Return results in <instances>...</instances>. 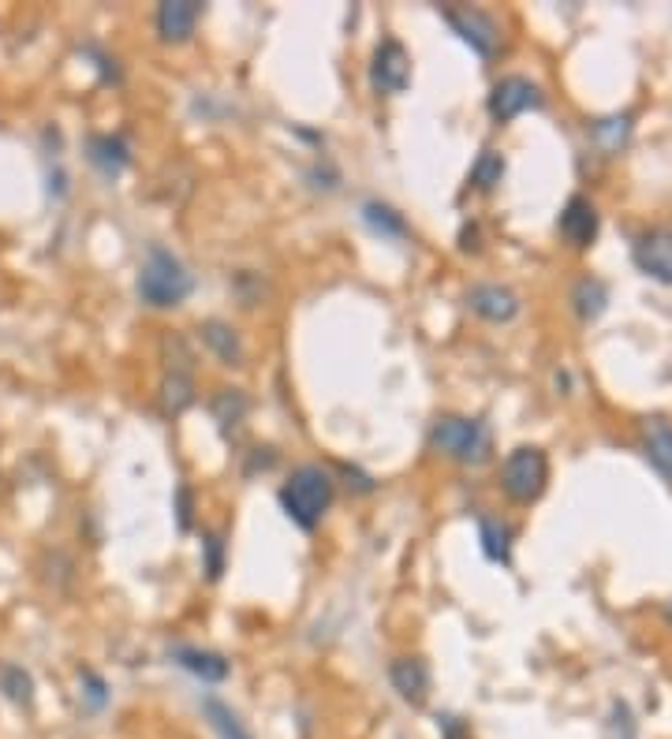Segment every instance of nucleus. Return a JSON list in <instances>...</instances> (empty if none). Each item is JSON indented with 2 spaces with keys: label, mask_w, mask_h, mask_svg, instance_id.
<instances>
[{
  "label": "nucleus",
  "mask_w": 672,
  "mask_h": 739,
  "mask_svg": "<svg viewBox=\"0 0 672 739\" xmlns=\"http://www.w3.org/2000/svg\"><path fill=\"white\" fill-rule=\"evenodd\" d=\"M280 505H285L288 519L303 531H314L322 523V516L333 505V478L317 463H303L292 471V478L280 486Z\"/></svg>",
  "instance_id": "f257e3e1"
},
{
  "label": "nucleus",
  "mask_w": 672,
  "mask_h": 739,
  "mask_svg": "<svg viewBox=\"0 0 672 739\" xmlns=\"http://www.w3.org/2000/svg\"><path fill=\"white\" fill-rule=\"evenodd\" d=\"M190 288H195V280H190V273L184 269V262H179L176 254H169L165 246H150L147 262H142V269H139L142 303L158 307V310L179 307L190 296Z\"/></svg>",
  "instance_id": "f03ea898"
},
{
  "label": "nucleus",
  "mask_w": 672,
  "mask_h": 739,
  "mask_svg": "<svg viewBox=\"0 0 672 739\" xmlns=\"http://www.w3.org/2000/svg\"><path fill=\"white\" fill-rule=\"evenodd\" d=\"M430 449L449 455V460H456V463H467V467H478V463L489 460L494 441H489L486 423H478V418L444 415L430 430Z\"/></svg>",
  "instance_id": "7ed1b4c3"
},
{
  "label": "nucleus",
  "mask_w": 672,
  "mask_h": 739,
  "mask_svg": "<svg viewBox=\"0 0 672 739\" xmlns=\"http://www.w3.org/2000/svg\"><path fill=\"white\" fill-rule=\"evenodd\" d=\"M549 482V460L542 449L534 444H520L515 452H508L505 467H501V486L508 493V500L515 505H531V500L542 497Z\"/></svg>",
  "instance_id": "20e7f679"
},
{
  "label": "nucleus",
  "mask_w": 672,
  "mask_h": 739,
  "mask_svg": "<svg viewBox=\"0 0 672 739\" xmlns=\"http://www.w3.org/2000/svg\"><path fill=\"white\" fill-rule=\"evenodd\" d=\"M370 82H374L378 94H404L407 82H412V57L396 38H385L374 49V63H370Z\"/></svg>",
  "instance_id": "39448f33"
},
{
  "label": "nucleus",
  "mask_w": 672,
  "mask_h": 739,
  "mask_svg": "<svg viewBox=\"0 0 672 739\" xmlns=\"http://www.w3.org/2000/svg\"><path fill=\"white\" fill-rule=\"evenodd\" d=\"M526 108H542V90L523 76L501 79L494 86V94H489V116H494L497 124L515 120V116H523Z\"/></svg>",
  "instance_id": "423d86ee"
},
{
  "label": "nucleus",
  "mask_w": 672,
  "mask_h": 739,
  "mask_svg": "<svg viewBox=\"0 0 672 739\" xmlns=\"http://www.w3.org/2000/svg\"><path fill=\"white\" fill-rule=\"evenodd\" d=\"M441 15H444V23L478 53V57H494L497 53L501 31H497V23L489 20L486 12H478V8H444Z\"/></svg>",
  "instance_id": "0eeeda50"
},
{
  "label": "nucleus",
  "mask_w": 672,
  "mask_h": 739,
  "mask_svg": "<svg viewBox=\"0 0 672 739\" xmlns=\"http://www.w3.org/2000/svg\"><path fill=\"white\" fill-rule=\"evenodd\" d=\"M195 404V378H190V351L184 344L179 359H169V370L161 378V407L165 415H184Z\"/></svg>",
  "instance_id": "6e6552de"
},
{
  "label": "nucleus",
  "mask_w": 672,
  "mask_h": 739,
  "mask_svg": "<svg viewBox=\"0 0 672 739\" xmlns=\"http://www.w3.org/2000/svg\"><path fill=\"white\" fill-rule=\"evenodd\" d=\"M389 680L407 706H426V698H430V669H426L422 657H396L389 665Z\"/></svg>",
  "instance_id": "1a4fd4ad"
},
{
  "label": "nucleus",
  "mask_w": 672,
  "mask_h": 739,
  "mask_svg": "<svg viewBox=\"0 0 672 739\" xmlns=\"http://www.w3.org/2000/svg\"><path fill=\"white\" fill-rule=\"evenodd\" d=\"M557 228H560V235H565L571 246H579V251L590 246L598 240V209H594V203L583 198V195H571L568 206L560 209Z\"/></svg>",
  "instance_id": "9d476101"
},
{
  "label": "nucleus",
  "mask_w": 672,
  "mask_h": 739,
  "mask_svg": "<svg viewBox=\"0 0 672 739\" xmlns=\"http://www.w3.org/2000/svg\"><path fill=\"white\" fill-rule=\"evenodd\" d=\"M632 254H635V266L647 273V277L661 280V285H672V232L639 235Z\"/></svg>",
  "instance_id": "9b49d317"
},
{
  "label": "nucleus",
  "mask_w": 672,
  "mask_h": 739,
  "mask_svg": "<svg viewBox=\"0 0 672 739\" xmlns=\"http://www.w3.org/2000/svg\"><path fill=\"white\" fill-rule=\"evenodd\" d=\"M198 15H202L198 0H165V4L158 8V20H153L161 42H176V45L187 42L198 26Z\"/></svg>",
  "instance_id": "f8f14e48"
},
{
  "label": "nucleus",
  "mask_w": 672,
  "mask_h": 739,
  "mask_svg": "<svg viewBox=\"0 0 672 739\" xmlns=\"http://www.w3.org/2000/svg\"><path fill=\"white\" fill-rule=\"evenodd\" d=\"M467 307L475 310L478 317H486V322H512V317L520 314L515 291L501 285H475L467 291Z\"/></svg>",
  "instance_id": "ddd939ff"
},
{
  "label": "nucleus",
  "mask_w": 672,
  "mask_h": 739,
  "mask_svg": "<svg viewBox=\"0 0 672 739\" xmlns=\"http://www.w3.org/2000/svg\"><path fill=\"white\" fill-rule=\"evenodd\" d=\"M172 661H176L179 669L195 672V677L206 680V683L229 680V661H224L221 654H213V650H198V646H176V650H172Z\"/></svg>",
  "instance_id": "4468645a"
},
{
  "label": "nucleus",
  "mask_w": 672,
  "mask_h": 739,
  "mask_svg": "<svg viewBox=\"0 0 672 739\" xmlns=\"http://www.w3.org/2000/svg\"><path fill=\"white\" fill-rule=\"evenodd\" d=\"M202 340H206V348H210L217 359L224 362V367H243V359H247V351H243V340L235 336V328L232 325H224V322H206L202 328Z\"/></svg>",
  "instance_id": "2eb2a0df"
},
{
  "label": "nucleus",
  "mask_w": 672,
  "mask_h": 739,
  "mask_svg": "<svg viewBox=\"0 0 672 739\" xmlns=\"http://www.w3.org/2000/svg\"><path fill=\"white\" fill-rule=\"evenodd\" d=\"M642 449L661 474L672 478V423L669 418H647L642 423Z\"/></svg>",
  "instance_id": "dca6fc26"
},
{
  "label": "nucleus",
  "mask_w": 672,
  "mask_h": 739,
  "mask_svg": "<svg viewBox=\"0 0 672 739\" xmlns=\"http://www.w3.org/2000/svg\"><path fill=\"white\" fill-rule=\"evenodd\" d=\"M90 161H94L105 176H116V172L127 169L131 153H127V142L116 139V135H97V139H90Z\"/></svg>",
  "instance_id": "f3484780"
},
{
  "label": "nucleus",
  "mask_w": 672,
  "mask_h": 739,
  "mask_svg": "<svg viewBox=\"0 0 672 739\" xmlns=\"http://www.w3.org/2000/svg\"><path fill=\"white\" fill-rule=\"evenodd\" d=\"M202 714H206V720H210V728L221 739H254L251 732H247V725L240 720V714H235L232 706H224V702H217V698H202Z\"/></svg>",
  "instance_id": "a211bd4d"
},
{
  "label": "nucleus",
  "mask_w": 672,
  "mask_h": 739,
  "mask_svg": "<svg viewBox=\"0 0 672 739\" xmlns=\"http://www.w3.org/2000/svg\"><path fill=\"white\" fill-rule=\"evenodd\" d=\"M478 538H483V553L489 556L494 564H508V556H512V531L501 523V519H483L478 523Z\"/></svg>",
  "instance_id": "6ab92c4d"
},
{
  "label": "nucleus",
  "mask_w": 672,
  "mask_h": 739,
  "mask_svg": "<svg viewBox=\"0 0 672 739\" xmlns=\"http://www.w3.org/2000/svg\"><path fill=\"white\" fill-rule=\"evenodd\" d=\"M362 221L374 228L378 235H389V240H404L407 235V221L396 213V209L381 206V203H367L362 206Z\"/></svg>",
  "instance_id": "aec40b11"
},
{
  "label": "nucleus",
  "mask_w": 672,
  "mask_h": 739,
  "mask_svg": "<svg viewBox=\"0 0 672 739\" xmlns=\"http://www.w3.org/2000/svg\"><path fill=\"white\" fill-rule=\"evenodd\" d=\"M0 691H4V698H12L15 706H31L34 702L31 672L20 669V665H0Z\"/></svg>",
  "instance_id": "412c9836"
},
{
  "label": "nucleus",
  "mask_w": 672,
  "mask_h": 739,
  "mask_svg": "<svg viewBox=\"0 0 672 739\" xmlns=\"http://www.w3.org/2000/svg\"><path fill=\"white\" fill-rule=\"evenodd\" d=\"M590 135H594V142L602 146L605 153H616L632 135V116H605V120L590 127Z\"/></svg>",
  "instance_id": "4be33fe9"
},
{
  "label": "nucleus",
  "mask_w": 672,
  "mask_h": 739,
  "mask_svg": "<svg viewBox=\"0 0 672 739\" xmlns=\"http://www.w3.org/2000/svg\"><path fill=\"white\" fill-rule=\"evenodd\" d=\"M571 303H576L579 317H598L605 310V303H610V291H605V285L598 277H587V280H579V285H576Z\"/></svg>",
  "instance_id": "5701e85b"
},
{
  "label": "nucleus",
  "mask_w": 672,
  "mask_h": 739,
  "mask_svg": "<svg viewBox=\"0 0 672 739\" xmlns=\"http://www.w3.org/2000/svg\"><path fill=\"white\" fill-rule=\"evenodd\" d=\"M501 176H505V158H501V153H494V150L483 153L475 169H471V180H475V184L483 187V190L501 184Z\"/></svg>",
  "instance_id": "b1692460"
},
{
  "label": "nucleus",
  "mask_w": 672,
  "mask_h": 739,
  "mask_svg": "<svg viewBox=\"0 0 672 739\" xmlns=\"http://www.w3.org/2000/svg\"><path fill=\"white\" fill-rule=\"evenodd\" d=\"M213 411H217V418H221V423L229 426V423H235V418H243V411H247V404H243V396H240V392L224 389L221 396H217Z\"/></svg>",
  "instance_id": "393cba45"
},
{
  "label": "nucleus",
  "mask_w": 672,
  "mask_h": 739,
  "mask_svg": "<svg viewBox=\"0 0 672 739\" xmlns=\"http://www.w3.org/2000/svg\"><path fill=\"white\" fill-rule=\"evenodd\" d=\"M610 732H613V739H635V720H632V709L624 706V702H616L613 706Z\"/></svg>",
  "instance_id": "a878e982"
},
{
  "label": "nucleus",
  "mask_w": 672,
  "mask_h": 739,
  "mask_svg": "<svg viewBox=\"0 0 672 739\" xmlns=\"http://www.w3.org/2000/svg\"><path fill=\"white\" fill-rule=\"evenodd\" d=\"M79 680H86V698H90V709H102L108 695H105V683L94 677V672H79Z\"/></svg>",
  "instance_id": "bb28decb"
},
{
  "label": "nucleus",
  "mask_w": 672,
  "mask_h": 739,
  "mask_svg": "<svg viewBox=\"0 0 672 739\" xmlns=\"http://www.w3.org/2000/svg\"><path fill=\"white\" fill-rule=\"evenodd\" d=\"M441 732H444V739H471V728L460 725L456 717H441Z\"/></svg>",
  "instance_id": "cd10ccee"
},
{
  "label": "nucleus",
  "mask_w": 672,
  "mask_h": 739,
  "mask_svg": "<svg viewBox=\"0 0 672 739\" xmlns=\"http://www.w3.org/2000/svg\"><path fill=\"white\" fill-rule=\"evenodd\" d=\"M206 550H210V579L221 575V538H206Z\"/></svg>",
  "instance_id": "c85d7f7f"
},
{
  "label": "nucleus",
  "mask_w": 672,
  "mask_h": 739,
  "mask_svg": "<svg viewBox=\"0 0 672 739\" xmlns=\"http://www.w3.org/2000/svg\"><path fill=\"white\" fill-rule=\"evenodd\" d=\"M669 620H672V601H669Z\"/></svg>",
  "instance_id": "c756f323"
}]
</instances>
